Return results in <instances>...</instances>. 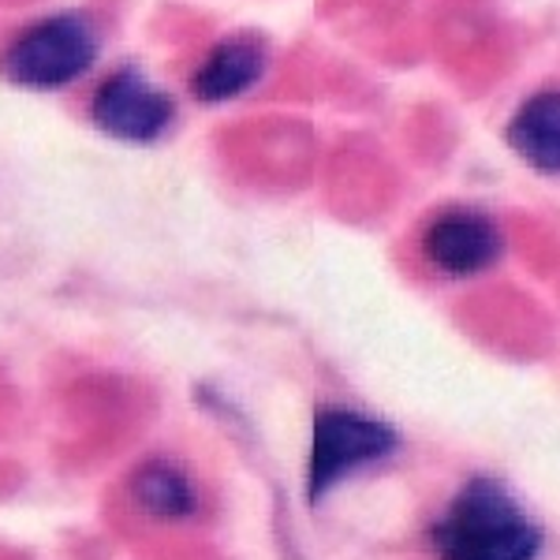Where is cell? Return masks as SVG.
<instances>
[{
  "label": "cell",
  "mask_w": 560,
  "mask_h": 560,
  "mask_svg": "<svg viewBox=\"0 0 560 560\" xmlns=\"http://www.w3.org/2000/svg\"><path fill=\"white\" fill-rule=\"evenodd\" d=\"M430 546L438 560H535L541 530L501 482L471 478L433 523Z\"/></svg>",
  "instance_id": "6da1fadb"
},
{
  "label": "cell",
  "mask_w": 560,
  "mask_h": 560,
  "mask_svg": "<svg viewBox=\"0 0 560 560\" xmlns=\"http://www.w3.org/2000/svg\"><path fill=\"white\" fill-rule=\"evenodd\" d=\"M97 60V34L83 15H49L26 26L8 45L0 71L23 90H65L83 79Z\"/></svg>",
  "instance_id": "7a4b0ae2"
},
{
  "label": "cell",
  "mask_w": 560,
  "mask_h": 560,
  "mask_svg": "<svg viewBox=\"0 0 560 560\" xmlns=\"http://www.w3.org/2000/svg\"><path fill=\"white\" fill-rule=\"evenodd\" d=\"M400 438L393 427L370 419V415L348 408H322L314 415L311 459H306V497L314 504L329 490H337L345 478L363 467L382 464L396 453Z\"/></svg>",
  "instance_id": "3957f363"
},
{
  "label": "cell",
  "mask_w": 560,
  "mask_h": 560,
  "mask_svg": "<svg viewBox=\"0 0 560 560\" xmlns=\"http://www.w3.org/2000/svg\"><path fill=\"white\" fill-rule=\"evenodd\" d=\"M94 124L105 135L120 142H135V147H147L158 142L161 135L173 128L176 120V102L150 83L142 71L120 68L97 86L94 94Z\"/></svg>",
  "instance_id": "277c9868"
},
{
  "label": "cell",
  "mask_w": 560,
  "mask_h": 560,
  "mask_svg": "<svg viewBox=\"0 0 560 560\" xmlns=\"http://www.w3.org/2000/svg\"><path fill=\"white\" fill-rule=\"evenodd\" d=\"M501 229L493 217L482 210H445L430 221L427 236H422V250H427L430 266L441 269L448 277H475L482 269H490L501 258Z\"/></svg>",
  "instance_id": "5b68a950"
},
{
  "label": "cell",
  "mask_w": 560,
  "mask_h": 560,
  "mask_svg": "<svg viewBox=\"0 0 560 560\" xmlns=\"http://www.w3.org/2000/svg\"><path fill=\"white\" fill-rule=\"evenodd\" d=\"M269 68V49L258 34H232V38L217 42L202 68L195 71V97L206 105L232 102V97L247 94L261 83Z\"/></svg>",
  "instance_id": "8992f818"
},
{
  "label": "cell",
  "mask_w": 560,
  "mask_h": 560,
  "mask_svg": "<svg viewBox=\"0 0 560 560\" xmlns=\"http://www.w3.org/2000/svg\"><path fill=\"white\" fill-rule=\"evenodd\" d=\"M509 147L527 161L535 173L557 176L560 168V97L557 90H541L509 124Z\"/></svg>",
  "instance_id": "52a82bcc"
},
{
  "label": "cell",
  "mask_w": 560,
  "mask_h": 560,
  "mask_svg": "<svg viewBox=\"0 0 560 560\" xmlns=\"http://www.w3.org/2000/svg\"><path fill=\"white\" fill-rule=\"evenodd\" d=\"M131 497L153 520H187L198 512V490L184 467L168 459L142 464L131 478Z\"/></svg>",
  "instance_id": "ba28073f"
}]
</instances>
